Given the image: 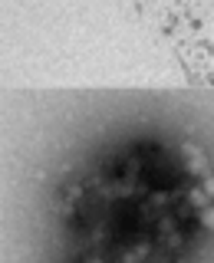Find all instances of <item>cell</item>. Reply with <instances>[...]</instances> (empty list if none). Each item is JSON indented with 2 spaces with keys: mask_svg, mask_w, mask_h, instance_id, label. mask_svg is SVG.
Segmentation results:
<instances>
[{
  "mask_svg": "<svg viewBox=\"0 0 214 263\" xmlns=\"http://www.w3.org/2000/svg\"><path fill=\"white\" fill-rule=\"evenodd\" d=\"M171 171L175 164H148L129 155L126 164L99 171L89 191L82 187L86 194L76 214L86 220L89 240L105 243L102 257H119V243H132V257H168L171 243H181L201 227L211 211L214 178L204 175V164H194L158 187Z\"/></svg>",
  "mask_w": 214,
  "mask_h": 263,
  "instance_id": "6da1fadb",
  "label": "cell"
}]
</instances>
